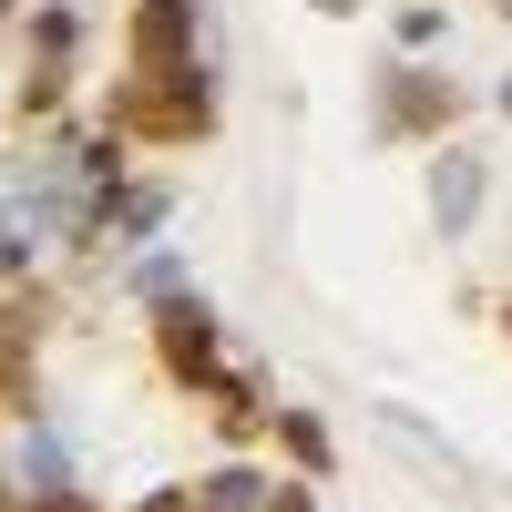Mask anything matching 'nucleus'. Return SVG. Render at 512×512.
Masks as SVG:
<instances>
[{"label":"nucleus","instance_id":"obj_7","mask_svg":"<svg viewBox=\"0 0 512 512\" xmlns=\"http://www.w3.org/2000/svg\"><path fill=\"white\" fill-rule=\"evenodd\" d=\"M52 512H82V502H52Z\"/></svg>","mask_w":512,"mask_h":512},{"label":"nucleus","instance_id":"obj_6","mask_svg":"<svg viewBox=\"0 0 512 512\" xmlns=\"http://www.w3.org/2000/svg\"><path fill=\"white\" fill-rule=\"evenodd\" d=\"M256 512H308V502H297V492H287V502H256Z\"/></svg>","mask_w":512,"mask_h":512},{"label":"nucleus","instance_id":"obj_1","mask_svg":"<svg viewBox=\"0 0 512 512\" xmlns=\"http://www.w3.org/2000/svg\"><path fill=\"white\" fill-rule=\"evenodd\" d=\"M431 216H441L451 236H461V226L482 216V164H472V154H451L441 175H431Z\"/></svg>","mask_w":512,"mask_h":512},{"label":"nucleus","instance_id":"obj_4","mask_svg":"<svg viewBox=\"0 0 512 512\" xmlns=\"http://www.w3.org/2000/svg\"><path fill=\"white\" fill-rule=\"evenodd\" d=\"M431 113H441V93H431L420 72H400V93H390V123H431Z\"/></svg>","mask_w":512,"mask_h":512},{"label":"nucleus","instance_id":"obj_5","mask_svg":"<svg viewBox=\"0 0 512 512\" xmlns=\"http://www.w3.org/2000/svg\"><path fill=\"white\" fill-rule=\"evenodd\" d=\"M205 512H256V482L246 472H216V482H205Z\"/></svg>","mask_w":512,"mask_h":512},{"label":"nucleus","instance_id":"obj_2","mask_svg":"<svg viewBox=\"0 0 512 512\" xmlns=\"http://www.w3.org/2000/svg\"><path fill=\"white\" fill-rule=\"evenodd\" d=\"M185 21H195V0H144V31H134L144 62H175L185 52Z\"/></svg>","mask_w":512,"mask_h":512},{"label":"nucleus","instance_id":"obj_3","mask_svg":"<svg viewBox=\"0 0 512 512\" xmlns=\"http://www.w3.org/2000/svg\"><path fill=\"white\" fill-rule=\"evenodd\" d=\"M164 349H175V369H205V359H216V328H205V308H164Z\"/></svg>","mask_w":512,"mask_h":512}]
</instances>
